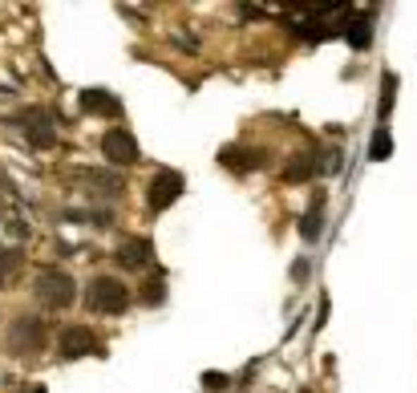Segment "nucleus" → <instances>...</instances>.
<instances>
[{"label": "nucleus", "instance_id": "1", "mask_svg": "<svg viewBox=\"0 0 417 393\" xmlns=\"http://www.w3.org/2000/svg\"><path fill=\"white\" fill-rule=\"evenodd\" d=\"M126 304H130V292H126V284H122L118 276L89 280V292H85V308H89V312L118 316V312H126Z\"/></svg>", "mask_w": 417, "mask_h": 393}, {"label": "nucleus", "instance_id": "2", "mask_svg": "<svg viewBox=\"0 0 417 393\" xmlns=\"http://www.w3.org/2000/svg\"><path fill=\"white\" fill-rule=\"evenodd\" d=\"M32 292H37V300H41L45 308H69L73 296H77V284H73V276L61 272V268H45V272L37 276V284H32Z\"/></svg>", "mask_w": 417, "mask_h": 393}, {"label": "nucleus", "instance_id": "3", "mask_svg": "<svg viewBox=\"0 0 417 393\" xmlns=\"http://www.w3.org/2000/svg\"><path fill=\"white\" fill-rule=\"evenodd\" d=\"M45 320L41 316H16L13 325H8V349H13L16 357H25V353H41L45 349Z\"/></svg>", "mask_w": 417, "mask_h": 393}, {"label": "nucleus", "instance_id": "4", "mask_svg": "<svg viewBox=\"0 0 417 393\" xmlns=\"http://www.w3.org/2000/svg\"><path fill=\"white\" fill-rule=\"evenodd\" d=\"M182 191H187V179L178 170H158L146 187V203H150V211H166L182 199Z\"/></svg>", "mask_w": 417, "mask_h": 393}, {"label": "nucleus", "instance_id": "5", "mask_svg": "<svg viewBox=\"0 0 417 393\" xmlns=\"http://www.w3.org/2000/svg\"><path fill=\"white\" fill-rule=\"evenodd\" d=\"M57 122L61 118L53 114V110H41V106H32V110H25V114L16 118V126L32 138V146H53L57 142Z\"/></svg>", "mask_w": 417, "mask_h": 393}, {"label": "nucleus", "instance_id": "6", "mask_svg": "<svg viewBox=\"0 0 417 393\" xmlns=\"http://www.w3.org/2000/svg\"><path fill=\"white\" fill-rule=\"evenodd\" d=\"M101 154H106L113 166H134L138 158H142V150H138V142H134V134L122 130V126L106 130V138H101Z\"/></svg>", "mask_w": 417, "mask_h": 393}, {"label": "nucleus", "instance_id": "7", "mask_svg": "<svg viewBox=\"0 0 417 393\" xmlns=\"http://www.w3.org/2000/svg\"><path fill=\"white\" fill-rule=\"evenodd\" d=\"M57 349H61L65 361H77V357H85V353H106V349L97 344V337L85 325H69V328H65L61 341H57Z\"/></svg>", "mask_w": 417, "mask_h": 393}, {"label": "nucleus", "instance_id": "8", "mask_svg": "<svg viewBox=\"0 0 417 393\" xmlns=\"http://www.w3.org/2000/svg\"><path fill=\"white\" fill-rule=\"evenodd\" d=\"M113 260L122 263V268H130V272H142V268H150V260H154V244H150V239H142V235L122 239V244H118V251H113Z\"/></svg>", "mask_w": 417, "mask_h": 393}, {"label": "nucleus", "instance_id": "9", "mask_svg": "<svg viewBox=\"0 0 417 393\" xmlns=\"http://www.w3.org/2000/svg\"><path fill=\"white\" fill-rule=\"evenodd\" d=\"M219 163H223L227 170H235V175H247V170H259V166L268 163V154H263V150L223 146V150H219Z\"/></svg>", "mask_w": 417, "mask_h": 393}, {"label": "nucleus", "instance_id": "10", "mask_svg": "<svg viewBox=\"0 0 417 393\" xmlns=\"http://www.w3.org/2000/svg\"><path fill=\"white\" fill-rule=\"evenodd\" d=\"M81 110L101 118H122V101L113 98L110 89H81Z\"/></svg>", "mask_w": 417, "mask_h": 393}, {"label": "nucleus", "instance_id": "11", "mask_svg": "<svg viewBox=\"0 0 417 393\" xmlns=\"http://www.w3.org/2000/svg\"><path fill=\"white\" fill-rule=\"evenodd\" d=\"M316 170H320L316 154H296V158L284 166V179L288 182H308V179H316Z\"/></svg>", "mask_w": 417, "mask_h": 393}, {"label": "nucleus", "instance_id": "12", "mask_svg": "<svg viewBox=\"0 0 417 393\" xmlns=\"http://www.w3.org/2000/svg\"><path fill=\"white\" fill-rule=\"evenodd\" d=\"M320 203H324V195H316V203H312V207H308V215L300 219V239H304V244H316V239H320V231H324Z\"/></svg>", "mask_w": 417, "mask_h": 393}, {"label": "nucleus", "instance_id": "13", "mask_svg": "<svg viewBox=\"0 0 417 393\" xmlns=\"http://www.w3.org/2000/svg\"><path fill=\"white\" fill-rule=\"evenodd\" d=\"M344 37H349V45H353V49H369V41H373V13L356 17L353 25L344 29Z\"/></svg>", "mask_w": 417, "mask_h": 393}, {"label": "nucleus", "instance_id": "14", "mask_svg": "<svg viewBox=\"0 0 417 393\" xmlns=\"http://www.w3.org/2000/svg\"><path fill=\"white\" fill-rule=\"evenodd\" d=\"M369 158H373V163H385V158H393V134H389V126H377V130H373Z\"/></svg>", "mask_w": 417, "mask_h": 393}, {"label": "nucleus", "instance_id": "15", "mask_svg": "<svg viewBox=\"0 0 417 393\" xmlns=\"http://www.w3.org/2000/svg\"><path fill=\"white\" fill-rule=\"evenodd\" d=\"M20 263H25V251H16V247H4V251H0V288H8V280L16 276Z\"/></svg>", "mask_w": 417, "mask_h": 393}, {"label": "nucleus", "instance_id": "16", "mask_svg": "<svg viewBox=\"0 0 417 393\" xmlns=\"http://www.w3.org/2000/svg\"><path fill=\"white\" fill-rule=\"evenodd\" d=\"M393 98H397V73H385V89H381V101H377V122H381V126L389 122Z\"/></svg>", "mask_w": 417, "mask_h": 393}, {"label": "nucleus", "instance_id": "17", "mask_svg": "<svg viewBox=\"0 0 417 393\" xmlns=\"http://www.w3.org/2000/svg\"><path fill=\"white\" fill-rule=\"evenodd\" d=\"M89 195H101V199H118L122 195V187H118V179L113 175H97V170H89Z\"/></svg>", "mask_w": 417, "mask_h": 393}, {"label": "nucleus", "instance_id": "18", "mask_svg": "<svg viewBox=\"0 0 417 393\" xmlns=\"http://www.w3.org/2000/svg\"><path fill=\"white\" fill-rule=\"evenodd\" d=\"M142 300L146 304H162V300H166V284H162V280H150L142 288Z\"/></svg>", "mask_w": 417, "mask_h": 393}, {"label": "nucleus", "instance_id": "19", "mask_svg": "<svg viewBox=\"0 0 417 393\" xmlns=\"http://www.w3.org/2000/svg\"><path fill=\"white\" fill-rule=\"evenodd\" d=\"M203 385H207L211 393H223L227 385H231V377H227V373H207V377H203Z\"/></svg>", "mask_w": 417, "mask_h": 393}, {"label": "nucleus", "instance_id": "20", "mask_svg": "<svg viewBox=\"0 0 417 393\" xmlns=\"http://www.w3.org/2000/svg\"><path fill=\"white\" fill-rule=\"evenodd\" d=\"M292 276H296V284H304V280H308V260H296V263H292Z\"/></svg>", "mask_w": 417, "mask_h": 393}, {"label": "nucleus", "instance_id": "21", "mask_svg": "<svg viewBox=\"0 0 417 393\" xmlns=\"http://www.w3.org/2000/svg\"><path fill=\"white\" fill-rule=\"evenodd\" d=\"M29 393H45V385H32V389Z\"/></svg>", "mask_w": 417, "mask_h": 393}]
</instances>
